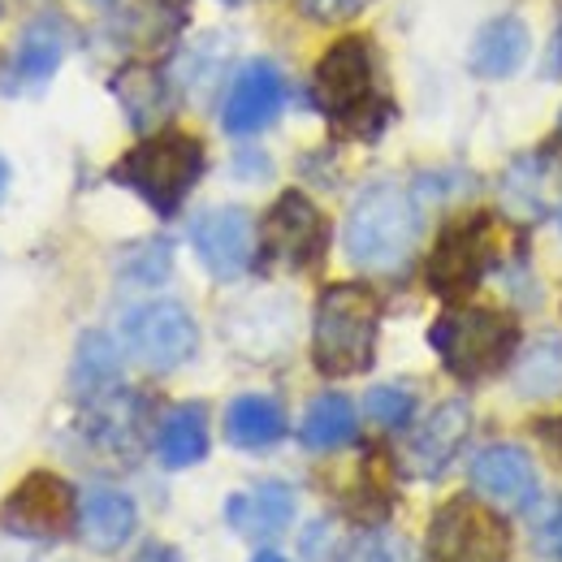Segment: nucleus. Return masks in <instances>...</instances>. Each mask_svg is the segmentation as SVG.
Segmentation results:
<instances>
[{
	"label": "nucleus",
	"instance_id": "obj_7",
	"mask_svg": "<svg viewBox=\"0 0 562 562\" xmlns=\"http://www.w3.org/2000/svg\"><path fill=\"white\" fill-rule=\"evenodd\" d=\"M0 528L13 541H61L78 528V493L57 472H31L0 502Z\"/></svg>",
	"mask_w": 562,
	"mask_h": 562
},
{
	"label": "nucleus",
	"instance_id": "obj_19",
	"mask_svg": "<svg viewBox=\"0 0 562 562\" xmlns=\"http://www.w3.org/2000/svg\"><path fill=\"white\" fill-rule=\"evenodd\" d=\"M182 22H187V0H122L113 31L135 48H160L182 31Z\"/></svg>",
	"mask_w": 562,
	"mask_h": 562
},
{
	"label": "nucleus",
	"instance_id": "obj_6",
	"mask_svg": "<svg viewBox=\"0 0 562 562\" xmlns=\"http://www.w3.org/2000/svg\"><path fill=\"white\" fill-rule=\"evenodd\" d=\"M428 562H510V528L485 502L450 497L428 524Z\"/></svg>",
	"mask_w": 562,
	"mask_h": 562
},
{
	"label": "nucleus",
	"instance_id": "obj_27",
	"mask_svg": "<svg viewBox=\"0 0 562 562\" xmlns=\"http://www.w3.org/2000/svg\"><path fill=\"white\" fill-rule=\"evenodd\" d=\"M169 265H173L169 243H139V247L126 251L122 273H126L131 281H143V285H156V281L169 278Z\"/></svg>",
	"mask_w": 562,
	"mask_h": 562
},
{
	"label": "nucleus",
	"instance_id": "obj_13",
	"mask_svg": "<svg viewBox=\"0 0 562 562\" xmlns=\"http://www.w3.org/2000/svg\"><path fill=\"white\" fill-rule=\"evenodd\" d=\"M468 432H472V407L468 403L450 398L437 412H428V420L407 441V468H412V476H424V481L441 476L450 468V459L463 450Z\"/></svg>",
	"mask_w": 562,
	"mask_h": 562
},
{
	"label": "nucleus",
	"instance_id": "obj_20",
	"mask_svg": "<svg viewBox=\"0 0 562 562\" xmlns=\"http://www.w3.org/2000/svg\"><path fill=\"white\" fill-rule=\"evenodd\" d=\"M225 437L238 450H269L285 437V412L269 394H243L225 412Z\"/></svg>",
	"mask_w": 562,
	"mask_h": 562
},
{
	"label": "nucleus",
	"instance_id": "obj_32",
	"mask_svg": "<svg viewBox=\"0 0 562 562\" xmlns=\"http://www.w3.org/2000/svg\"><path fill=\"white\" fill-rule=\"evenodd\" d=\"M251 562H285V559H281V554H273V550H260Z\"/></svg>",
	"mask_w": 562,
	"mask_h": 562
},
{
	"label": "nucleus",
	"instance_id": "obj_11",
	"mask_svg": "<svg viewBox=\"0 0 562 562\" xmlns=\"http://www.w3.org/2000/svg\"><path fill=\"white\" fill-rule=\"evenodd\" d=\"M191 243H195V256L212 278L234 281L251 269L256 225L243 209H209L191 225Z\"/></svg>",
	"mask_w": 562,
	"mask_h": 562
},
{
	"label": "nucleus",
	"instance_id": "obj_25",
	"mask_svg": "<svg viewBox=\"0 0 562 562\" xmlns=\"http://www.w3.org/2000/svg\"><path fill=\"white\" fill-rule=\"evenodd\" d=\"M113 91L126 104L135 126H147V122H156L165 113V78L156 70H147V66H131L126 74H117Z\"/></svg>",
	"mask_w": 562,
	"mask_h": 562
},
{
	"label": "nucleus",
	"instance_id": "obj_22",
	"mask_svg": "<svg viewBox=\"0 0 562 562\" xmlns=\"http://www.w3.org/2000/svg\"><path fill=\"white\" fill-rule=\"evenodd\" d=\"M355 432H359V416H355V403L342 394H321L307 416H303V446L307 450H338V446H351Z\"/></svg>",
	"mask_w": 562,
	"mask_h": 562
},
{
	"label": "nucleus",
	"instance_id": "obj_23",
	"mask_svg": "<svg viewBox=\"0 0 562 562\" xmlns=\"http://www.w3.org/2000/svg\"><path fill=\"white\" fill-rule=\"evenodd\" d=\"M515 390L524 398H554L562 390V338L559 334H541L528 342V351L515 363Z\"/></svg>",
	"mask_w": 562,
	"mask_h": 562
},
{
	"label": "nucleus",
	"instance_id": "obj_26",
	"mask_svg": "<svg viewBox=\"0 0 562 562\" xmlns=\"http://www.w3.org/2000/svg\"><path fill=\"white\" fill-rule=\"evenodd\" d=\"M363 412H368V420L381 424V428H403V424L412 420V412H416V394L398 390V385H376V390H368Z\"/></svg>",
	"mask_w": 562,
	"mask_h": 562
},
{
	"label": "nucleus",
	"instance_id": "obj_17",
	"mask_svg": "<svg viewBox=\"0 0 562 562\" xmlns=\"http://www.w3.org/2000/svg\"><path fill=\"white\" fill-rule=\"evenodd\" d=\"M532 53V35L524 26V18L515 13H502V18H490L476 40H472V53H468V66L481 78H506L515 74Z\"/></svg>",
	"mask_w": 562,
	"mask_h": 562
},
{
	"label": "nucleus",
	"instance_id": "obj_28",
	"mask_svg": "<svg viewBox=\"0 0 562 562\" xmlns=\"http://www.w3.org/2000/svg\"><path fill=\"white\" fill-rule=\"evenodd\" d=\"M532 546L537 554L562 562V497L532 502Z\"/></svg>",
	"mask_w": 562,
	"mask_h": 562
},
{
	"label": "nucleus",
	"instance_id": "obj_14",
	"mask_svg": "<svg viewBox=\"0 0 562 562\" xmlns=\"http://www.w3.org/2000/svg\"><path fill=\"white\" fill-rule=\"evenodd\" d=\"M472 485L502 510H528L537 502V468L519 446H490L472 459Z\"/></svg>",
	"mask_w": 562,
	"mask_h": 562
},
{
	"label": "nucleus",
	"instance_id": "obj_3",
	"mask_svg": "<svg viewBox=\"0 0 562 562\" xmlns=\"http://www.w3.org/2000/svg\"><path fill=\"white\" fill-rule=\"evenodd\" d=\"M204 173V143L187 131H160L135 143L117 165H113V182L135 191L143 204L160 216H173L182 209V200L191 195V187Z\"/></svg>",
	"mask_w": 562,
	"mask_h": 562
},
{
	"label": "nucleus",
	"instance_id": "obj_12",
	"mask_svg": "<svg viewBox=\"0 0 562 562\" xmlns=\"http://www.w3.org/2000/svg\"><path fill=\"white\" fill-rule=\"evenodd\" d=\"M281 104H285L281 70L273 61H251L229 82V95H225V109H221V126L229 135H256L278 117Z\"/></svg>",
	"mask_w": 562,
	"mask_h": 562
},
{
	"label": "nucleus",
	"instance_id": "obj_2",
	"mask_svg": "<svg viewBox=\"0 0 562 562\" xmlns=\"http://www.w3.org/2000/svg\"><path fill=\"white\" fill-rule=\"evenodd\" d=\"M381 303L368 285L338 281L321 294L312 321V359L325 376H355L376 355Z\"/></svg>",
	"mask_w": 562,
	"mask_h": 562
},
{
	"label": "nucleus",
	"instance_id": "obj_10",
	"mask_svg": "<svg viewBox=\"0 0 562 562\" xmlns=\"http://www.w3.org/2000/svg\"><path fill=\"white\" fill-rule=\"evenodd\" d=\"M325 247H329V225L321 209L307 195L285 191L265 216V256L285 269H312L325 256Z\"/></svg>",
	"mask_w": 562,
	"mask_h": 562
},
{
	"label": "nucleus",
	"instance_id": "obj_1",
	"mask_svg": "<svg viewBox=\"0 0 562 562\" xmlns=\"http://www.w3.org/2000/svg\"><path fill=\"white\" fill-rule=\"evenodd\" d=\"M416 238H420V209L394 182L368 187L351 204L347 229H342L351 265L368 273H394L398 265H407V256L416 251Z\"/></svg>",
	"mask_w": 562,
	"mask_h": 562
},
{
	"label": "nucleus",
	"instance_id": "obj_30",
	"mask_svg": "<svg viewBox=\"0 0 562 562\" xmlns=\"http://www.w3.org/2000/svg\"><path fill=\"white\" fill-rule=\"evenodd\" d=\"M0 562H66V559H57V554H48V550H22V546H4V550H0Z\"/></svg>",
	"mask_w": 562,
	"mask_h": 562
},
{
	"label": "nucleus",
	"instance_id": "obj_21",
	"mask_svg": "<svg viewBox=\"0 0 562 562\" xmlns=\"http://www.w3.org/2000/svg\"><path fill=\"white\" fill-rule=\"evenodd\" d=\"M156 454L165 468H195L204 454H209V416L204 407L187 403L178 412H169L160 432H156Z\"/></svg>",
	"mask_w": 562,
	"mask_h": 562
},
{
	"label": "nucleus",
	"instance_id": "obj_29",
	"mask_svg": "<svg viewBox=\"0 0 562 562\" xmlns=\"http://www.w3.org/2000/svg\"><path fill=\"white\" fill-rule=\"evenodd\" d=\"M299 4L316 22H342V18H355L359 9H368L372 0H299Z\"/></svg>",
	"mask_w": 562,
	"mask_h": 562
},
{
	"label": "nucleus",
	"instance_id": "obj_9",
	"mask_svg": "<svg viewBox=\"0 0 562 562\" xmlns=\"http://www.w3.org/2000/svg\"><path fill=\"white\" fill-rule=\"evenodd\" d=\"M493 265V225L490 216H463L454 221L432 256H428V285L446 299H459L468 294L476 281L485 278V269Z\"/></svg>",
	"mask_w": 562,
	"mask_h": 562
},
{
	"label": "nucleus",
	"instance_id": "obj_15",
	"mask_svg": "<svg viewBox=\"0 0 562 562\" xmlns=\"http://www.w3.org/2000/svg\"><path fill=\"white\" fill-rule=\"evenodd\" d=\"M225 519L247 541H273V537H281L290 528V519H294V490L281 485V481L251 485V490L234 493L225 502Z\"/></svg>",
	"mask_w": 562,
	"mask_h": 562
},
{
	"label": "nucleus",
	"instance_id": "obj_5",
	"mask_svg": "<svg viewBox=\"0 0 562 562\" xmlns=\"http://www.w3.org/2000/svg\"><path fill=\"white\" fill-rule=\"evenodd\" d=\"M515 338H519L515 321L493 307H450L428 329L432 351L463 381H485L502 372L506 359L515 355Z\"/></svg>",
	"mask_w": 562,
	"mask_h": 562
},
{
	"label": "nucleus",
	"instance_id": "obj_8",
	"mask_svg": "<svg viewBox=\"0 0 562 562\" xmlns=\"http://www.w3.org/2000/svg\"><path fill=\"white\" fill-rule=\"evenodd\" d=\"M122 338H126V351L135 355L143 368L173 372V368H182L195 355V347H200V325H195V316L182 303L151 299V303L135 307L122 321Z\"/></svg>",
	"mask_w": 562,
	"mask_h": 562
},
{
	"label": "nucleus",
	"instance_id": "obj_24",
	"mask_svg": "<svg viewBox=\"0 0 562 562\" xmlns=\"http://www.w3.org/2000/svg\"><path fill=\"white\" fill-rule=\"evenodd\" d=\"M117 372H122L117 347L104 334H82L78 355H74V390L78 394H100L117 381Z\"/></svg>",
	"mask_w": 562,
	"mask_h": 562
},
{
	"label": "nucleus",
	"instance_id": "obj_18",
	"mask_svg": "<svg viewBox=\"0 0 562 562\" xmlns=\"http://www.w3.org/2000/svg\"><path fill=\"white\" fill-rule=\"evenodd\" d=\"M66 57V31L57 18H40L35 26H26V35L18 40L13 57H9V87L18 91H40Z\"/></svg>",
	"mask_w": 562,
	"mask_h": 562
},
{
	"label": "nucleus",
	"instance_id": "obj_31",
	"mask_svg": "<svg viewBox=\"0 0 562 562\" xmlns=\"http://www.w3.org/2000/svg\"><path fill=\"white\" fill-rule=\"evenodd\" d=\"M139 562H182V559H178L169 546H147V550L139 554Z\"/></svg>",
	"mask_w": 562,
	"mask_h": 562
},
{
	"label": "nucleus",
	"instance_id": "obj_33",
	"mask_svg": "<svg viewBox=\"0 0 562 562\" xmlns=\"http://www.w3.org/2000/svg\"><path fill=\"white\" fill-rule=\"evenodd\" d=\"M4 187H9V165L0 160V195H4Z\"/></svg>",
	"mask_w": 562,
	"mask_h": 562
},
{
	"label": "nucleus",
	"instance_id": "obj_16",
	"mask_svg": "<svg viewBox=\"0 0 562 562\" xmlns=\"http://www.w3.org/2000/svg\"><path fill=\"white\" fill-rule=\"evenodd\" d=\"M139 510L122 490H87L78 497V537L95 554H113L135 537Z\"/></svg>",
	"mask_w": 562,
	"mask_h": 562
},
{
	"label": "nucleus",
	"instance_id": "obj_4",
	"mask_svg": "<svg viewBox=\"0 0 562 562\" xmlns=\"http://www.w3.org/2000/svg\"><path fill=\"white\" fill-rule=\"evenodd\" d=\"M368 40H338L316 66V104L347 135H376L390 122V100L376 87Z\"/></svg>",
	"mask_w": 562,
	"mask_h": 562
}]
</instances>
